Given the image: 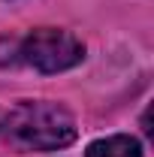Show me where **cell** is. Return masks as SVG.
Returning a JSON list of instances; mask_svg holds the SVG:
<instances>
[{
    "label": "cell",
    "instance_id": "cell-2",
    "mask_svg": "<svg viewBox=\"0 0 154 157\" xmlns=\"http://www.w3.org/2000/svg\"><path fill=\"white\" fill-rule=\"evenodd\" d=\"M12 63L24 60L27 67H33L39 73H64L70 67H76L85 45L79 42L70 30H58V27H37L24 39L12 42Z\"/></svg>",
    "mask_w": 154,
    "mask_h": 157
},
{
    "label": "cell",
    "instance_id": "cell-1",
    "mask_svg": "<svg viewBox=\"0 0 154 157\" xmlns=\"http://www.w3.org/2000/svg\"><path fill=\"white\" fill-rule=\"evenodd\" d=\"M76 139L73 115L45 100H21L0 109V142L15 151H55Z\"/></svg>",
    "mask_w": 154,
    "mask_h": 157
},
{
    "label": "cell",
    "instance_id": "cell-3",
    "mask_svg": "<svg viewBox=\"0 0 154 157\" xmlns=\"http://www.w3.org/2000/svg\"><path fill=\"white\" fill-rule=\"evenodd\" d=\"M85 157H142V148L133 136H109L94 142Z\"/></svg>",
    "mask_w": 154,
    "mask_h": 157
}]
</instances>
